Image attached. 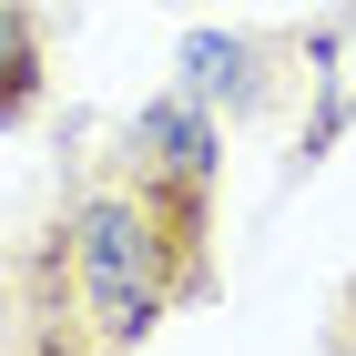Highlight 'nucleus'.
Returning <instances> with one entry per match:
<instances>
[{
  "mask_svg": "<svg viewBox=\"0 0 356 356\" xmlns=\"http://www.w3.org/2000/svg\"><path fill=\"white\" fill-rule=\"evenodd\" d=\"M82 305L102 336H133L153 316V245H143L133 204H92L82 214Z\"/></svg>",
  "mask_w": 356,
  "mask_h": 356,
  "instance_id": "nucleus-1",
  "label": "nucleus"
},
{
  "mask_svg": "<svg viewBox=\"0 0 356 356\" xmlns=\"http://www.w3.org/2000/svg\"><path fill=\"white\" fill-rule=\"evenodd\" d=\"M143 153H153L173 184H204V163H214V133H204L184 102H163V112H143Z\"/></svg>",
  "mask_w": 356,
  "mask_h": 356,
  "instance_id": "nucleus-2",
  "label": "nucleus"
},
{
  "mask_svg": "<svg viewBox=\"0 0 356 356\" xmlns=\"http://www.w3.org/2000/svg\"><path fill=\"white\" fill-rule=\"evenodd\" d=\"M184 72L204 92H245V41H214V31H204V41H184Z\"/></svg>",
  "mask_w": 356,
  "mask_h": 356,
  "instance_id": "nucleus-3",
  "label": "nucleus"
},
{
  "mask_svg": "<svg viewBox=\"0 0 356 356\" xmlns=\"http://www.w3.org/2000/svg\"><path fill=\"white\" fill-rule=\"evenodd\" d=\"M356 112V21H346V41H336V92H326V133Z\"/></svg>",
  "mask_w": 356,
  "mask_h": 356,
  "instance_id": "nucleus-4",
  "label": "nucleus"
},
{
  "mask_svg": "<svg viewBox=\"0 0 356 356\" xmlns=\"http://www.w3.org/2000/svg\"><path fill=\"white\" fill-rule=\"evenodd\" d=\"M0 61H10V21H0Z\"/></svg>",
  "mask_w": 356,
  "mask_h": 356,
  "instance_id": "nucleus-5",
  "label": "nucleus"
}]
</instances>
